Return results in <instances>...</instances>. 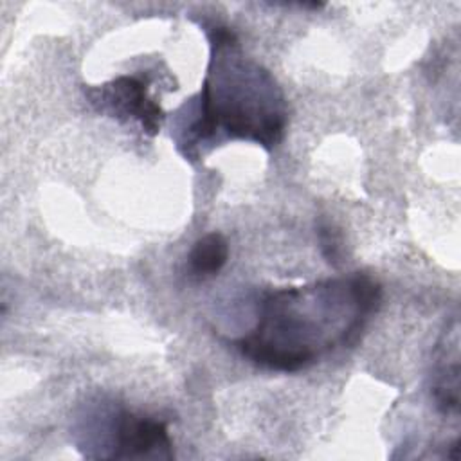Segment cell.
Here are the masks:
<instances>
[{"instance_id":"obj_1","label":"cell","mask_w":461,"mask_h":461,"mask_svg":"<svg viewBox=\"0 0 461 461\" xmlns=\"http://www.w3.org/2000/svg\"><path fill=\"white\" fill-rule=\"evenodd\" d=\"M380 299V285L366 274L281 288L261 301L256 328L236 346L254 364L295 373L337 346L355 344Z\"/></svg>"},{"instance_id":"obj_2","label":"cell","mask_w":461,"mask_h":461,"mask_svg":"<svg viewBox=\"0 0 461 461\" xmlns=\"http://www.w3.org/2000/svg\"><path fill=\"white\" fill-rule=\"evenodd\" d=\"M211 65L194 117L182 128L180 151L191 158L194 148L220 131L232 139L254 140L267 149L285 133L286 106L276 79L241 56L236 34L227 27H211Z\"/></svg>"},{"instance_id":"obj_3","label":"cell","mask_w":461,"mask_h":461,"mask_svg":"<svg viewBox=\"0 0 461 461\" xmlns=\"http://www.w3.org/2000/svg\"><path fill=\"white\" fill-rule=\"evenodd\" d=\"M115 459H146V457H173L171 439L166 423L160 420L135 416L122 411L115 421L113 432Z\"/></svg>"},{"instance_id":"obj_4","label":"cell","mask_w":461,"mask_h":461,"mask_svg":"<svg viewBox=\"0 0 461 461\" xmlns=\"http://www.w3.org/2000/svg\"><path fill=\"white\" fill-rule=\"evenodd\" d=\"M92 101H101V106H110L115 115L133 117L140 122L146 133L155 135L160 128L162 110L148 97V86L142 79L133 76H121L101 88H90Z\"/></svg>"},{"instance_id":"obj_5","label":"cell","mask_w":461,"mask_h":461,"mask_svg":"<svg viewBox=\"0 0 461 461\" xmlns=\"http://www.w3.org/2000/svg\"><path fill=\"white\" fill-rule=\"evenodd\" d=\"M229 258L227 240L220 232L200 238L189 252V272L194 277H209L221 270Z\"/></svg>"},{"instance_id":"obj_6","label":"cell","mask_w":461,"mask_h":461,"mask_svg":"<svg viewBox=\"0 0 461 461\" xmlns=\"http://www.w3.org/2000/svg\"><path fill=\"white\" fill-rule=\"evenodd\" d=\"M319 241H321L322 254L326 256V259L330 263H335L339 258V245H337V238L333 236V230L328 225L319 227Z\"/></svg>"}]
</instances>
